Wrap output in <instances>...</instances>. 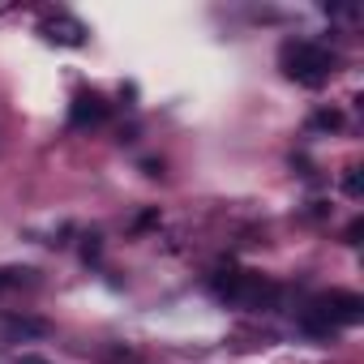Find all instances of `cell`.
Here are the masks:
<instances>
[{
    "label": "cell",
    "mask_w": 364,
    "mask_h": 364,
    "mask_svg": "<svg viewBox=\"0 0 364 364\" xmlns=\"http://www.w3.org/2000/svg\"><path fill=\"white\" fill-rule=\"evenodd\" d=\"M360 317H364V300H360L355 291H321V296H313V300L304 304L300 326H304V334H313V338H330V334L355 326Z\"/></svg>",
    "instance_id": "cell-1"
},
{
    "label": "cell",
    "mask_w": 364,
    "mask_h": 364,
    "mask_svg": "<svg viewBox=\"0 0 364 364\" xmlns=\"http://www.w3.org/2000/svg\"><path fill=\"white\" fill-rule=\"evenodd\" d=\"M215 296L236 304V309H270L279 300V287L257 270H232V274L215 279Z\"/></svg>",
    "instance_id": "cell-3"
},
{
    "label": "cell",
    "mask_w": 364,
    "mask_h": 364,
    "mask_svg": "<svg viewBox=\"0 0 364 364\" xmlns=\"http://www.w3.org/2000/svg\"><path fill=\"white\" fill-rule=\"evenodd\" d=\"M338 124H343L338 112H317V116H313V129H338Z\"/></svg>",
    "instance_id": "cell-6"
},
{
    "label": "cell",
    "mask_w": 364,
    "mask_h": 364,
    "mask_svg": "<svg viewBox=\"0 0 364 364\" xmlns=\"http://www.w3.org/2000/svg\"><path fill=\"white\" fill-rule=\"evenodd\" d=\"M103 120H107V103H103V95L82 90V95L73 99V107H69V124H73V129H99Z\"/></svg>",
    "instance_id": "cell-5"
},
{
    "label": "cell",
    "mask_w": 364,
    "mask_h": 364,
    "mask_svg": "<svg viewBox=\"0 0 364 364\" xmlns=\"http://www.w3.org/2000/svg\"><path fill=\"white\" fill-rule=\"evenodd\" d=\"M39 35H43L48 43H60V48H82L90 31H86L77 18H69V14H56V18H43Z\"/></svg>",
    "instance_id": "cell-4"
},
{
    "label": "cell",
    "mask_w": 364,
    "mask_h": 364,
    "mask_svg": "<svg viewBox=\"0 0 364 364\" xmlns=\"http://www.w3.org/2000/svg\"><path fill=\"white\" fill-rule=\"evenodd\" d=\"M279 65H283V73H287L296 86L317 90V86H326V82H330V73H334L338 56H334L330 48L313 43V39H287V43L279 48Z\"/></svg>",
    "instance_id": "cell-2"
},
{
    "label": "cell",
    "mask_w": 364,
    "mask_h": 364,
    "mask_svg": "<svg viewBox=\"0 0 364 364\" xmlns=\"http://www.w3.org/2000/svg\"><path fill=\"white\" fill-rule=\"evenodd\" d=\"M343 189H347L351 198H360V171H355V167L347 171V180H343Z\"/></svg>",
    "instance_id": "cell-7"
}]
</instances>
